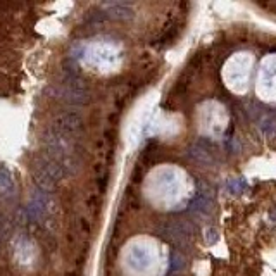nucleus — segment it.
<instances>
[{"instance_id":"obj_1","label":"nucleus","mask_w":276,"mask_h":276,"mask_svg":"<svg viewBox=\"0 0 276 276\" xmlns=\"http://www.w3.org/2000/svg\"><path fill=\"white\" fill-rule=\"evenodd\" d=\"M132 5L0 3V276H85L140 90Z\"/></svg>"},{"instance_id":"obj_2","label":"nucleus","mask_w":276,"mask_h":276,"mask_svg":"<svg viewBox=\"0 0 276 276\" xmlns=\"http://www.w3.org/2000/svg\"><path fill=\"white\" fill-rule=\"evenodd\" d=\"M206 240H207V244H216V242H218V231L209 230L206 233Z\"/></svg>"}]
</instances>
